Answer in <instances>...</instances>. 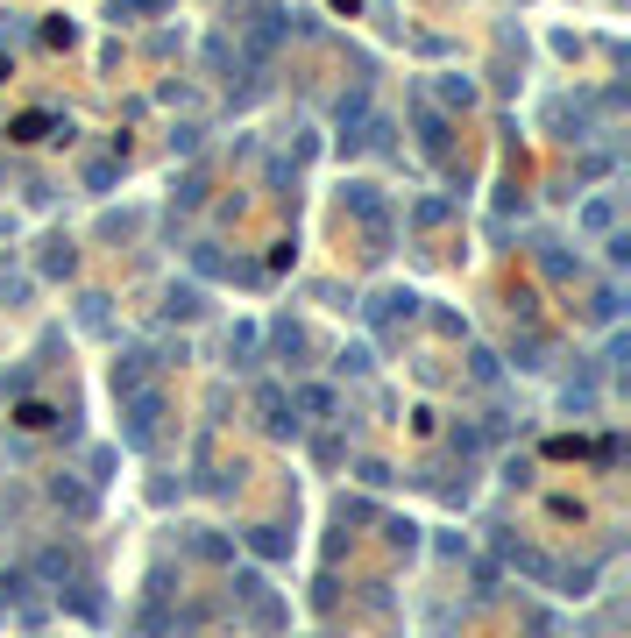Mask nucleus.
<instances>
[{
	"mask_svg": "<svg viewBox=\"0 0 631 638\" xmlns=\"http://www.w3.org/2000/svg\"><path fill=\"white\" fill-rule=\"evenodd\" d=\"M149 426H156V397H135V405H128V440L149 447Z\"/></svg>",
	"mask_w": 631,
	"mask_h": 638,
	"instance_id": "1",
	"label": "nucleus"
},
{
	"mask_svg": "<svg viewBox=\"0 0 631 638\" xmlns=\"http://www.w3.org/2000/svg\"><path fill=\"white\" fill-rule=\"evenodd\" d=\"M164 312H171V319H192V312H199V291H192V284H178V291H171V305H164Z\"/></svg>",
	"mask_w": 631,
	"mask_h": 638,
	"instance_id": "2",
	"label": "nucleus"
},
{
	"mask_svg": "<svg viewBox=\"0 0 631 638\" xmlns=\"http://www.w3.org/2000/svg\"><path fill=\"white\" fill-rule=\"evenodd\" d=\"M164 8H171V0H114V22L121 15H164Z\"/></svg>",
	"mask_w": 631,
	"mask_h": 638,
	"instance_id": "3",
	"label": "nucleus"
},
{
	"mask_svg": "<svg viewBox=\"0 0 631 638\" xmlns=\"http://www.w3.org/2000/svg\"><path fill=\"white\" fill-rule=\"evenodd\" d=\"M582 220H589V227H610V220H617V199H589V213H582Z\"/></svg>",
	"mask_w": 631,
	"mask_h": 638,
	"instance_id": "4",
	"label": "nucleus"
},
{
	"mask_svg": "<svg viewBox=\"0 0 631 638\" xmlns=\"http://www.w3.org/2000/svg\"><path fill=\"white\" fill-rule=\"evenodd\" d=\"M43 270L57 277V270H71V242H50V256H43Z\"/></svg>",
	"mask_w": 631,
	"mask_h": 638,
	"instance_id": "5",
	"label": "nucleus"
}]
</instances>
